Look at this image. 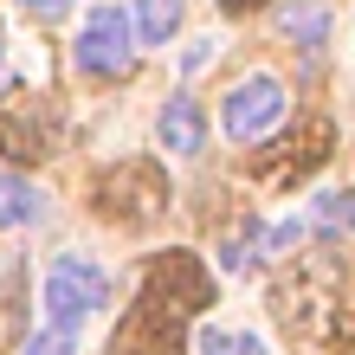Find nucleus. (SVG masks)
Wrapping results in <instances>:
<instances>
[{
    "instance_id": "nucleus-2",
    "label": "nucleus",
    "mask_w": 355,
    "mask_h": 355,
    "mask_svg": "<svg viewBox=\"0 0 355 355\" xmlns=\"http://www.w3.org/2000/svg\"><path fill=\"white\" fill-rule=\"evenodd\" d=\"M130 65H136L130 13H116V7H91V19L78 26V71H91V78H123Z\"/></svg>"
},
{
    "instance_id": "nucleus-11",
    "label": "nucleus",
    "mask_w": 355,
    "mask_h": 355,
    "mask_svg": "<svg viewBox=\"0 0 355 355\" xmlns=\"http://www.w3.org/2000/svg\"><path fill=\"white\" fill-rule=\"evenodd\" d=\"M207 58H214V39H194V52H187V58H181V71H187V78H194V71L207 65Z\"/></svg>"
},
{
    "instance_id": "nucleus-12",
    "label": "nucleus",
    "mask_w": 355,
    "mask_h": 355,
    "mask_svg": "<svg viewBox=\"0 0 355 355\" xmlns=\"http://www.w3.org/2000/svg\"><path fill=\"white\" fill-rule=\"evenodd\" d=\"M252 259H259V252H252V245H226V252H220V265H226V271H245V265H252Z\"/></svg>"
},
{
    "instance_id": "nucleus-10",
    "label": "nucleus",
    "mask_w": 355,
    "mask_h": 355,
    "mask_svg": "<svg viewBox=\"0 0 355 355\" xmlns=\"http://www.w3.org/2000/svg\"><path fill=\"white\" fill-rule=\"evenodd\" d=\"M0 200H13V207H0L7 220H39V194H33V187H7Z\"/></svg>"
},
{
    "instance_id": "nucleus-6",
    "label": "nucleus",
    "mask_w": 355,
    "mask_h": 355,
    "mask_svg": "<svg viewBox=\"0 0 355 355\" xmlns=\"http://www.w3.org/2000/svg\"><path fill=\"white\" fill-rule=\"evenodd\" d=\"M310 220H317V233H329V239H336V233H355V187H349V194H323Z\"/></svg>"
},
{
    "instance_id": "nucleus-14",
    "label": "nucleus",
    "mask_w": 355,
    "mask_h": 355,
    "mask_svg": "<svg viewBox=\"0 0 355 355\" xmlns=\"http://www.w3.org/2000/svg\"><path fill=\"white\" fill-rule=\"evenodd\" d=\"M0 194H7V181H0Z\"/></svg>"
},
{
    "instance_id": "nucleus-13",
    "label": "nucleus",
    "mask_w": 355,
    "mask_h": 355,
    "mask_svg": "<svg viewBox=\"0 0 355 355\" xmlns=\"http://www.w3.org/2000/svg\"><path fill=\"white\" fill-rule=\"evenodd\" d=\"M26 7H33L39 19H58V13H65V7H71V0H26Z\"/></svg>"
},
{
    "instance_id": "nucleus-9",
    "label": "nucleus",
    "mask_w": 355,
    "mask_h": 355,
    "mask_svg": "<svg viewBox=\"0 0 355 355\" xmlns=\"http://www.w3.org/2000/svg\"><path fill=\"white\" fill-rule=\"evenodd\" d=\"M26 355H78V336L71 329H46V336H33Z\"/></svg>"
},
{
    "instance_id": "nucleus-5",
    "label": "nucleus",
    "mask_w": 355,
    "mask_h": 355,
    "mask_svg": "<svg viewBox=\"0 0 355 355\" xmlns=\"http://www.w3.org/2000/svg\"><path fill=\"white\" fill-rule=\"evenodd\" d=\"M181 7L187 0H136L130 7V39L136 46H168L175 26H181Z\"/></svg>"
},
{
    "instance_id": "nucleus-3",
    "label": "nucleus",
    "mask_w": 355,
    "mask_h": 355,
    "mask_svg": "<svg viewBox=\"0 0 355 355\" xmlns=\"http://www.w3.org/2000/svg\"><path fill=\"white\" fill-rule=\"evenodd\" d=\"M278 116H284V85L271 71H252V78H239V85L226 91V136L233 142L265 136Z\"/></svg>"
},
{
    "instance_id": "nucleus-7",
    "label": "nucleus",
    "mask_w": 355,
    "mask_h": 355,
    "mask_svg": "<svg viewBox=\"0 0 355 355\" xmlns=\"http://www.w3.org/2000/svg\"><path fill=\"white\" fill-rule=\"evenodd\" d=\"M200 355H265V343L245 329H200Z\"/></svg>"
},
{
    "instance_id": "nucleus-8",
    "label": "nucleus",
    "mask_w": 355,
    "mask_h": 355,
    "mask_svg": "<svg viewBox=\"0 0 355 355\" xmlns=\"http://www.w3.org/2000/svg\"><path fill=\"white\" fill-rule=\"evenodd\" d=\"M278 26H284L291 39H310V46H317V39L329 33V13H323V7H284Z\"/></svg>"
},
{
    "instance_id": "nucleus-1",
    "label": "nucleus",
    "mask_w": 355,
    "mask_h": 355,
    "mask_svg": "<svg viewBox=\"0 0 355 355\" xmlns=\"http://www.w3.org/2000/svg\"><path fill=\"white\" fill-rule=\"evenodd\" d=\"M103 297H110V278H103L85 252H58L52 259V271H46V317H52V329H71L78 336V323H91L103 310Z\"/></svg>"
},
{
    "instance_id": "nucleus-4",
    "label": "nucleus",
    "mask_w": 355,
    "mask_h": 355,
    "mask_svg": "<svg viewBox=\"0 0 355 355\" xmlns=\"http://www.w3.org/2000/svg\"><path fill=\"white\" fill-rule=\"evenodd\" d=\"M155 130H162V149H175V155H200L207 149V116H200L194 97H168Z\"/></svg>"
}]
</instances>
